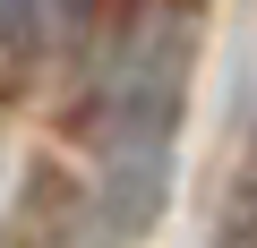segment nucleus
I'll use <instances>...</instances> for the list:
<instances>
[{
    "label": "nucleus",
    "instance_id": "f257e3e1",
    "mask_svg": "<svg viewBox=\"0 0 257 248\" xmlns=\"http://www.w3.org/2000/svg\"><path fill=\"white\" fill-rule=\"evenodd\" d=\"M197 35H206V0H128L111 26V52L86 103V180H94V214L111 239H146L172 205Z\"/></svg>",
    "mask_w": 257,
    "mask_h": 248
},
{
    "label": "nucleus",
    "instance_id": "f03ea898",
    "mask_svg": "<svg viewBox=\"0 0 257 248\" xmlns=\"http://www.w3.org/2000/svg\"><path fill=\"white\" fill-rule=\"evenodd\" d=\"M9 9H18V43L26 52H77L103 18H111V0H9Z\"/></svg>",
    "mask_w": 257,
    "mask_h": 248
}]
</instances>
